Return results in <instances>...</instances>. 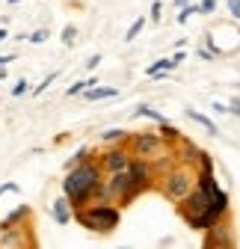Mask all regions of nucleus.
Here are the masks:
<instances>
[{"label": "nucleus", "mask_w": 240, "mask_h": 249, "mask_svg": "<svg viewBox=\"0 0 240 249\" xmlns=\"http://www.w3.org/2000/svg\"><path fill=\"white\" fill-rule=\"evenodd\" d=\"M101 184H104V178H101V163H98L95 158H89V160H83L80 166L69 169V175L63 178V196L71 202L74 211H80V208H86V205L95 202Z\"/></svg>", "instance_id": "obj_1"}, {"label": "nucleus", "mask_w": 240, "mask_h": 249, "mask_svg": "<svg viewBox=\"0 0 240 249\" xmlns=\"http://www.w3.org/2000/svg\"><path fill=\"white\" fill-rule=\"evenodd\" d=\"M74 220L92 234H110L122 223V208H116L110 202H92V205L74 211Z\"/></svg>", "instance_id": "obj_2"}, {"label": "nucleus", "mask_w": 240, "mask_h": 249, "mask_svg": "<svg viewBox=\"0 0 240 249\" xmlns=\"http://www.w3.org/2000/svg\"><path fill=\"white\" fill-rule=\"evenodd\" d=\"M196 184H199V175L193 172V166L187 163H175L163 178H160V190L169 202H184L193 190H196Z\"/></svg>", "instance_id": "obj_3"}, {"label": "nucleus", "mask_w": 240, "mask_h": 249, "mask_svg": "<svg viewBox=\"0 0 240 249\" xmlns=\"http://www.w3.org/2000/svg\"><path fill=\"white\" fill-rule=\"evenodd\" d=\"M128 151H131V158H137V160H145V163H154V160H163V158H169V154H175L172 151V145L160 137V134H152V131H145V134H131V140H128Z\"/></svg>", "instance_id": "obj_4"}, {"label": "nucleus", "mask_w": 240, "mask_h": 249, "mask_svg": "<svg viewBox=\"0 0 240 249\" xmlns=\"http://www.w3.org/2000/svg\"><path fill=\"white\" fill-rule=\"evenodd\" d=\"M131 151L125 148V145H113V148H104L101 151V158H98V163H101V172H107V175H116V172H125L128 166H131Z\"/></svg>", "instance_id": "obj_5"}, {"label": "nucleus", "mask_w": 240, "mask_h": 249, "mask_svg": "<svg viewBox=\"0 0 240 249\" xmlns=\"http://www.w3.org/2000/svg\"><path fill=\"white\" fill-rule=\"evenodd\" d=\"M0 249H36L33 229L30 226H15V229L0 231Z\"/></svg>", "instance_id": "obj_6"}, {"label": "nucleus", "mask_w": 240, "mask_h": 249, "mask_svg": "<svg viewBox=\"0 0 240 249\" xmlns=\"http://www.w3.org/2000/svg\"><path fill=\"white\" fill-rule=\"evenodd\" d=\"M202 249H234V237H231V226L223 220L220 226L207 229L205 231V240H202Z\"/></svg>", "instance_id": "obj_7"}, {"label": "nucleus", "mask_w": 240, "mask_h": 249, "mask_svg": "<svg viewBox=\"0 0 240 249\" xmlns=\"http://www.w3.org/2000/svg\"><path fill=\"white\" fill-rule=\"evenodd\" d=\"M51 216H53V223L69 226V223L74 220V208H71V202H69L66 196H56L53 205H51Z\"/></svg>", "instance_id": "obj_8"}, {"label": "nucleus", "mask_w": 240, "mask_h": 249, "mask_svg": "<svg viewBox=\"0 0 240 249\" xmlns=\"http://www.w3.org/2000/svg\"><path fill=\"white\" fill-rule=\"evenodd\" d=\"M30 220H33V208H30V205H18V208H12L9 216H3V223H0V231L15 229V226H27Z\"/></svg>", "instance_id": "obj_9"}, {"label": "nucleus", "mask_w": 240, "mask_h": 249, "mask_svg": "<svg viewBox=\"0 0 240 249\" xmlns=\"http://www.w3.org/2000/svg\"><path fill=\"white\" fill-rule=\"evenodd\" d=\"M131 140V134L125 131V128H113V131H104L101 134V145L104 148H113V145H125Z\"/></svg>", "instance_id": "obj_10"}, {"label": "nucleus", "mask_w": 240, "mask_h": 249, "mask_svg": "<svg viewBox=\"0 0 240 249\" xmlns=\"http://www.w3.org/2000/svg\"><path fill=\"white\" fill-rule=\"evenodd\" d=\"M116 95H119L116 86H92V89L83 92L86 101H107V98H116Z\"/></svg>", "instance_id": "obj_11"}, {"label": "nucleus", "mask_w": 240, "mask_h": 249, "mask_svg": "<svg viewBox=\"0 0 240 249\" xmlns=\"http://www.w3.org/2000/svg\"><path fill=\"white\" fill-rule=\"evenodd\" d=\"M187 116H190L196 124H202V128H205L207 134H220V128L211 122V116H205V113H199V110H193V107H187Z\"/></svg>", "instance_id": "obj_12"}, {"label": "nucleus", "mask_w": 240, "mask_h": 249, "mask_svg": "<svg viewBox=\"0 0 240 249\" xmlns=\"http://www.w3.org/2000/svg\"><path fill=\"white\" fill-rule=\"evenodd\" d=\"M169 69H175V66H172V59H157L154 66H148V69H145V74H148V77H163Z\"/></svg>", "instance_id": "obj_13"}, {"label": "nucleus", "mask_w": 240, "mask_h": 249, "mask_svg": "<svg viewBox=\"0 0 240 249\" xmlns=\"http://www.w3.org/2000/svg\"><path fill=\"white\" fill-rule=\"evenodd\" d=\"M92 86H98V83H95V77H86V80H77V83H71V86L66 89V95H69V98H74V95H80L83 89H92Z\"/></svg>", "instance_id": "obj_14"}, {"label": "nucleus", "mask_w": 240, "mask_h": 249, "mask_svg": "<svg viewBox=\"0 0 240 249\" xmlns=\"http://www.w3.org/2000/svg\"><path fill=\"white\" fill-rule=\"evenodd\" d=\"M89 158H92V151H89V148L83 145V148H77V151L71 154V158H69L66 169H74V166H80V163H83V160H89Z\"/></svg>", "instance_id": "obj_15"}, {"label": "nucleus", "mask_w": 240, "mask_h": 249, "mask_svg": "<svg viewBox=\"0 0 240 249\" xmlns=\"http://www.w3.org/2000/svg\"><path fill=\"white\" fill-rule=\"evenodd\" d=\"M134 116H145V119H152V122H157V124H163L166 119H163V113H157V110H152V107H137L134 110Z\"/></svg>", "instance_id": "obj_16"}, {"label": "nucleus", "mask_w": 240, "mask_h": 249, "mask_svg": "<svg viewBox=\"0 0 240 249\" xmlns=\"http://www.w3.org/2000/svg\"><path fill=\"white\" fill-rule=\"evenodd\" d=\"M145 21H148V18H137V21H134V24L128 27V33H125V42H134V39H137V36L142 33V27H145Z\"/></svg>", "instance_id": "obj_17"}, {"label": "nucleus", "mask_w": 240, "mask_h": 249, "mask_svg": "<svg viewBox=\"0 0 240 249\" xmlns=\"http://www.w3.org/2000/svg\"><path fill=\"white\" fill-rule=\"evenodd\" d=\"M74 39H77V27H74V24H66V27H63V45L71 48Z\"/></svg>", "instance_id": "obj_18"}, {"label": "nucleus", "mask_w": 240, "mask_h": 249, "mask_svg": "<svg viewBox=\"0 0 240 249\" xmlns=\"http://www.w3.org/2000/svg\"><path fill=\"white\" fill-rule=\"evenodd\" d=\"M56 77H59V71H53V74H48V77H45V80H42V83H39V86L33 89V95L39 98V95H42V92H45V89H48V86H51V83H53Z\"/></svg>", "instance_id": "obj_19"}, {"label": "nucleus", "mask_w": 240, "mask_h": 249, "mask_svg": "<svg viewBox=\"0 0 240 249\" xmlns=\"http://www.w3.org/2000/svg\"><path fill=\"white\" fill-rule=\"evenodd\" d=\"M27 89H30V83H27V80L21 77V80H18V83L12 86V98H21V95H24V92H27Z\"/></svg>", "instance_id": "obj_20"}, {"label": "nucleus", "mask_w": 240, "mask_h": 249, "mask_svg": "<svg viewBox=\"0 0 240 249\" xmlns=\"http://www.w3.org/2000/svg\"><path fill=\"white\" fill-rule=\"evenodd\" d=\"M48 36H51V33H48V30H45V27H42V30H36V33H30V36H27V39H30V42H33V45H39V42H45V39H48Z\"/></svg>", "instance_id": "obj_21"}, {"label": "nucleus", "mask_w": 240, "mask_h": 249, "mask_svg": "<svg viewBox=\"0 0 240 249\" xmlns=\"http://www.w3.org/2000/svg\"><path fill=\"white\" fill-rule=\"evenodd\" d=\"M214 9H217V0H202V3H199V12L202 15H211Z\"/></svg>", "instance_id": "obj_22"}, {"label": "nucleus", "mask_w": 240, "mask_h": 249, "mask_svg": "<svg viewBox=\"0 0 240 249\" xmlns=\"http://www.w3.org/2000/svg\"><path fill=\"white\" fill-rule=\"evenodd\" d=\"M196 12H199V6H187V9H181V12H178V24H187V18L196 15Z\"/></svg>", "instance_id": "obj_23"}, {"label": "nucleus", "mask_w": 240, "mask_h": 249, "mask_svg": "<svg viewBox=\"0 0 240 249\" xmlns=\"http://www.w3.org/2000/svg\"><path fill=\"white\" fill-rule=\"evenodd\" d=\"M21 187L15 184V181H6V184H0V196H6V193H18Z\"/></svg>", "instance_id": "obj_24"}, {"label": "nucleus", "mask_w": 240, "mask_h": 249, "mask_svg": "<svg viewBox=\"0 0 240 249\" xmlns=\"http://www.w3.org/2000/svg\"><path fill=\"white\" fill-rule=\"evenodd\" d=\"M160 15H163V3H160V0H154V3H152V21L157 24V21H160Z\"/></svg>", "instance_id": "obj_25"}, {"label": "nucleus", "mask_w": 240, "mask_h": 249, "mask_svg": "<svg viewBox=\"0 0 240 249\" xmlns=\"http://www.w3.org/2000/svg\"><path fill=\"white\" fill-rule=\"evenodd\" d=\"M98 66H101V53H92V56L86 59V71H92V69H98Z\"/></svg>", "instance_id": "obj_26"}, {"label": "nucleus", "mask_w": 240, "mask_h": 249, "mask_svg": "<svg viewBox=\"0 0 240 249\" xmlns=\"http://www.w3.org/2000/svg\"><path fill=\"white\" fill-rule=\"evenodd\" d=\"M228 12L240 21V0H228Z\"/></svg>", "instance_id": "obj_27"}, {"label": "nucleus", "mask_w": 240, "mask_h": 249, "mask_svg": "<svg viewBox=\"0 0 240 249\" xmlns=\"http://www.w3.org/2000/svg\"><path fill=\"white\" fill-rule=\"evenodd\" d=\"M228 113H234V116L240 119V98H231V101H228Z\"/></svg>", "instance_id": "obj_28"}, {"label": "nucleus", "mask_w": 240, "mask_h": 249, "mask_svg": "<svg viewBox=\"0 0 240 249\" xmlns=\"http://www.w3.org/2000/svg\"><path fill=\"white\" fill-rule=\"evenodd\" d=\"M169 59H172V66H181V62H184V48H181V51H178V53H172Z\"/></svg>", "instance_id": "obj_29"}, {"label": "nucleus", "mask_w": 240, "mask_h": 249, "mask_svg": "<svg viewBox=\"0 0 240 249\" xmlns=\"http://www.w3.org/2000/svg\"><path fill=\"white\" fill-rule=\"evenodd\" d=\"M9 62H15V53H0V66H9Z\"/></svg>", "instance_id": "obj_30"}, {"label": "nucleus", "mask_w": 240, "mask_h": 249, "mask_svg": "<svg viewBox=\"0 0 240 249\" xmlns=\"http://www.w3.org/2000/svg\"><path fill=\"white\" fill-rule=\"evenodd\" d=\"M172 3H175L178 9H187V6H190V0H172Z\"/></svg>", "instance_id": "obj_31"}, {"label": "nucleus", "mask_w": 240, "mask_h": 249, "mask_svg": "<svg viewBox=\"0 0 240 249\" xmlns=\"http://www.w3.org/2000/svg\"><path fill=\"white\" fill-rule=\"evenodd\" d=\"M6 36H9V30H6V27H0V42H3Z\"/></svg>", "instance_id": "obj_32"}, {"label": "nucleus", "mask_w": 240, "mask_h": 249, "mask_svg": "<svg viewBox=\"0 0 240 249\" xmlns=\"http://www.w3.org/2000/svg\"><path fill=\"white\" fill-rule=\"evenodd\" d=\"M6 74H9V71H6V69H0V80H3V77H6Z\"/></svg>", "instance_id": "obj_33"}, {"label": "nucleus", "mask_w": 240, "mask_h": 249, "mask_svg": "<svg viewBox=\"0 0 240 249\" xmlns=\"http://www.w3.org/2000/svg\"><path fill=\"white\" fill-rule=\"evenodd\" d=\"M6 3H12V6H15V3H21V0H6Z\"/></svg>", "instance_id": "obj_34"}, {"label": "nucleus", "mask_w": 240, "mask_h": 249, "mask_svg": "<svg viewBox=\"0 0 240 249\" xmlns=\"http://www.w3.org/2000/svg\"><path fill=\"white\" fill-rule=\"evenodd\" d=\"M119 249H131V246H119Z\"/></svg>", "instance_id": "obj_35"}]
</instances>
